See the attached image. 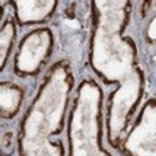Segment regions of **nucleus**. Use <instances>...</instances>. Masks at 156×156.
I'll return each mask as SVG.
<instances>
[{
  "mask_svg": "<svg viewBox=\"0 0 156 156\" xmlns=\"http://www.w3.org/2000/svg\"><path fill=\"white\" fill-rule=\"evenodd\" d=\"M58 8V30L60 40L73 56L81 51L84 41L90 36L91 29V3H60Z\"/></svg>",
  "mask_w": 156,
  "mask_h": 156,
  "instance_id": "423d86ee",
  "label": "nucleus"
},
{
  "mask_svg": "<svg viewBox=\"0 0 156 156\" xmlns=\"http://www.w3.org/2000/svg\"><path fill=\"white\" fill-rule=\"evenodd\" d=\"M122 156H156V99L142 102L121 141Z\"/></svg>",
  "mask_w": 156,
  "mask_h": 156,
  "instance_id": "39448f33",
  "label": "nucleus"
},
{
  "mask_svg": "<svg viewBox=\"0 0 156 156\" xmlns=\"http://www.w3.org/2000/svg\"><path fill=\"white\" fill-rule=\"evenodd\" d=\"M133 10L126 0L91 3L87 62L100 84L114 86L105 102V131L115 150L142 105L146 84L137 45L127 34Z\"/></svg>",
  "mask_w": 156,
  "mask_h": 156,
  "instance_id": "f257e3e1",
  "label": "nucleus"
},
{
  "mask_svg": "<svg viewBox=\"0 0 156 156\" xmlns=\"http://www.w3.org/2000/svg\"><path fill=\"white\" fill-rule=\"evenodd\" d=\"M0 156H11V154H9L6 151H2V155H0Z\"/></svg>",
  "mask_w": 156,
  "mask_h": 156,
  "instance_id": "9b49d317",
  "label": "nucleus"
},
{
  "mask_svg": "<svg viewBox=\"0 0 156 156\" xmlns=\"http://www.w3.org/2000/svg\"><path fill=\"white\" fill-rule=\"evenodd\" d=\"M55 33L50 27H36L18 41L11 58V71L18 79H33L50 66L55 49Z\"/></svg>",
  "mask_w": 156,
  "mask_h": 156,
  "instance_id": "20e7f679",
  "label": "nucleus"
},
{
  "mask_svg": "<svg viewBox=\"0 0 156 156\" xmlns=\"http://www.w3.org/2000/svg\"><path fill=\"white\" fill-rule=\"evenodd\" d=\"M60 3L53 0H18L9 2V8L14 15L18 27H43L53 19Z\"/></svg>",
  "mask_w": 156,
  "mask_h": 156,
  "instance_id": "0eeeda50",
  "label": "nucleus"
},
{
  "mask_svg": "<svg viewBox=\"0 0 156 156\" xmlns=\"http://www.w3.org/2000/svg\"><path fill=\"white\" fill-rule=\"evenodd\" d=\"M105 94L93 75L77 83L66 125V156H112L104 145Z\"/></svg>",
  "mask_w": 156,
  "mask_h": 156,
  "instance_id": "7ed1b4c3",
  "label": "nucleus"
},
{
  "mask_svg": "<svg viewBox=\"0 0 156 156\" xmlns=\"http://www.w3.org/2000/svg\"><path fill=\"white\" fill-rule=\"evenodd\" d=\"M18 24L11 12H8L6 18L0 23V71H5L10 58L14 55L18 45Z\"/></svg>",
  "mask_w": 156,
  "mask_h": 156,
  "instance_id": "1a4fd4ad",
  "label": "nucleus"
},
{
  "mask_svg": "<svg viewBox=\"0 0 156 156\" xmlns=\"http://www.w3.org/2000/svg\"><path fill=\"white\" fill-rule=\"evenodd\" d=\"M27 100V89L14 80L0 81V118L11 121L21 112Z\"/></svg>",
  "mask_w": 156,
  "mask_h": 156,
  "instance_id": "6e6552de",
  "label": "nucleus"
},
{
  "mask_svg": "<svg viewBox=\"0 0 156 156\" xmlns=\"http://www.w3.org/2000/svg\"><path fill=\"white\" fill-rule=\"evenodd\" d=\"M74 64L59 58L45 70L15 135L18 156H66L62 134L76 89Z\"/></svg>",
  "mask_w": 156,
  "mask_h": 156,
  "instance_id": "f03ea898",
  "label": "nucleus"
},
{
  "mask_svg": "<svg viewBox=\"0 0 156 156\" xmlns=\"http://www.w3.org/2000/svg\"><path fill=\"white\" fill-rule=\"evenodd\" d=\"M144 21V28H142V41L149 48L156 46V3L154 2L152 9L147 14Z\"/></svg>",
  "mask_w": 156,
  "mask_h": 156,
  "instance_id": "9d476101",
  "label": "nucleus"
}]
</instances>
